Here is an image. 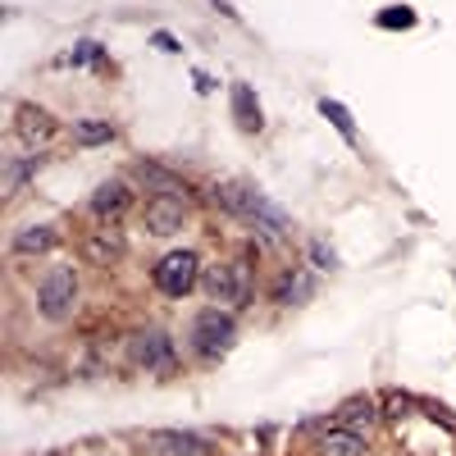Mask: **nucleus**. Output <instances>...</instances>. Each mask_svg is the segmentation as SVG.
<instances>
[{"instance_id":"22","label":"nucleus","mask_w":456,"mask_h":456,"mask_svg":"<svg viewBox=\"0 0 456 456\" xmlns=\"http://www.w3.org/2000/svg\"><path fill=\"white\" fill-rule=\"evenodd\" d=\"M151 42H156V46H160L165 55H178V51H183V46L174 42V37H169V32H156V37H151Z\"/></svg>"},{"instance_id":"19","label":"nucleus","mask_w":456,"mask_h":456,"mask_svg":"<svg viewBox=\"0 0 456 456\" xmlns=\"http://www.w3.org/2000/svg\"><path fill=\"white\" fill-rule=\"evenodd\" d=\"M37 160H42V156H28V160H10V165H5V192H19L23 178L37 174Z\"/></svg>"},{"instance_id":"11","label":"nucleus","mask_w":456,"mask_h":456,"mask_svg":"<svg viewBox=\"0 0 456 456\" xmlns=\"http://www.w3.org/2000/svg\"><path fill=\"white\" fill-rule=\"evenodd\" d=\"M19 137L28 142V146H46L51 137H55V119L46 110H37V105H19Z\"/></svg>"},{"instance_id":"6","label":"nucleus","mask_w":456,"mask_h":456,"mask_svg":"<svg viewBox=\"0 0 456 456\" xmlns=\"http://www.w3.org/2000/svg\"><path fill=\"white\" fill-rule=\"evenodd\" d=\"M128 361L142 370H169L174 365V338L165 329H137L128 338Z\"/></svg>"},{"instance_id":"8","label":"nucleus","mask_w":456,"mask_h":456,"mask_svg":"<svg viewBox=\"0 0 456 456\" xmlns=\"http://www.w3.org/2000/svg\"><path fill=\"white\" fill-rule=\"evenodd\" d=\"M183 224H187L183 197H151V201H146V228H151V233L169 238V233H178Z\"/></svg>"},{"instance_id":"13","label":"nucleus","mask_w":456,"mask_h":456,"mask_svg":"<svg viewBox=\"0 0 456 456\" xmlns=\"http://www.w3.org/2000/svg\"><path fill=\"white\" fill-rule=\"evenodd\" d=\"M320 456H365V438L356 434V429H329L324 438H320Z\"/></svg>"},{"instance_id":"21","label":"nucleus","mask_w":456,"mask_h":456,"mask_svg":"<svg viewBox=\"0 0 456 456\" xmlns=\"http://www.w3.org/2000/svg\"><path fill=\"white\" fill-rule=\"evenodd\" d=\"M379 28H415V10H406V5H393V10H384V14H379Z\"/></svg>"},{"instance_id":"15","label":"nucleus","mask_w":456,"mask_h":456,"mask_svg":"<svg viewBox=\"0 0 456 456\" xmlns=\"http://www.w3.org/2000/svg\"><path fill=\"white\" fill-rule=\"evenodd\" d=\"M133 174H137V178L151 187V192H156V197H183V192H187V187H183L169 169H160V165H146V160H142Z\"/></svg>"},{"instance_id":"2","label":"nucleus","mask_w":456,"mask_h":456,"mask_svg":"<svg viewBox=\"0 0 456 456\" xmlns=\"http://www.w3.org/2000/svg\"><path fill=\"white\" fill-rule=\"evenodd\" d=\"M233 338H238V324H233V315L219 311V306H210V311H201L192 320V347L206 361H219L228 347H233Z\"/></svg>"},{"instance_id":"10","label":"nucleus","mask_w":456,"mask_h":456,"mask_svg":"<svg viewBox=\"0 0 456 456\" xmlns=\"http://www.w3.org/2000/svg\"><path fill=\"white\" fill-rule=\"evenodd\" d=\"M83 256L92 260V265H114L124 256V233L114 224H101V228H92V238L83 242Z\"/></svg>"},{"instance_id":"14","label":"nucleus","mask_w":456,"mask_h":456,"mask_svg":"<svg viewBox=\"0 0 456 456\" xmlns=\"http://www.w3.org/2000/svg\"><path fill=\"white\" fill-rule=\"evenodd\" d=\"M233 119H238V128L242 133H256L265 119H260V101H256V92L247 87V83H233Z\"/></svg>"},{"instance_id":"3","label":"nucleus","mask_w":456,"mask_h":456,"mask_svg":"<svg viewBox=\"0 0 456 456\" xmlns=\"http://www.w3.org/2000/svg\"><path fill=\"white\" fill-rule=\"evenodd\" d=\"M73 306H78V279H73V270L55 265V270L42 279V288H37V311L60 324V320L73 315Z\"/></svg>"},{"instance_id":"16","label":"nucleus","mask_w":456,"mask_h":456,"mask_svg":"<svg viewBox=\"0 0 456 456\" xmlns=\"http://www.w3.org/2000/svg\"><path fill=\"white\" fill-rule=\"evenodd\" d=\"M55 247V228L51 224H32V228H19V238H14V251L19 256H42Z\"/></svg>"},{"instance_id":"7","label":"nucleus","mask_w":456,"mask_h":456,"mask_svg":"<svg viewBox=\"0 0 456 456\" xmlns=\"http://www.w3.org/2000/svg\"><path fill=\"white\" fill-rule=\"evenodd\" d=\"M146 452H156V456H206V438L183 434V429H151Z\"/></svg>"},{"instance_id":"1","label":"nucleus","mask_w":456,"mask_h":456,"mask_svg":"<svg viewBox=\"0 0 456 456\" xmlns=\"http://www.w3.org/2000/svg\"><path fill=\"white\" fill-rule=\"evenodd\" d=\"M219 197H224V206L233 210V215H242L247 224H256V233L260 238H270V242H283L288 238V215L265 197V192H256L251 183H228V187H219Z\"/></svg>"},{"instance_id":"12","label":"nucleus","mask_w":456,"mask_h":456,"mask_svg":"<svg viewBox=\"0 0 456 456\" xmlns=\"http://www.w3.org/2000/svg\"><path fill=\"white\" fill-rule=\"evenodd\" d=\"M315 292V279L306 274V270H288L279 283H274V301L279 306H297V301H306Z\"/></svg>"},{"instance_id":"5","label":"nucleus","mask_w":456,"mask_h":456,"mask_svg":"<svg viewBox=\"0 0 456 456\" xmlns=\"http://www.w3.org/2000/svg\"><path fill=\"white\" fill-rule=\"evenodd\" d=\"M197 279H201L197 251H169V256L156 265V288H160L165 297H187V292L197 288Z\"/></svg>"},{"instance_id":"18","label":"nucleus","mask_w":456,"mask_h":456,"mask_svg":"<svg viewBox=\"0 0 456 456\" xmlns=\"http://www.w3.org/2000/svg\"><path fill=\"white\" fill-rule=\"evenodd\" d=\"M320 114H324V119L342 133V137H347V142H356V124H352V114H347V105H338V101H320Z\"/></svg>"},{"instance_id":"4","label":"nucleus","mask_w":456,"mask_h":456,"mask_svg":"<svg viewBox=\"0 0 456 456\" xmlns=\"http://www.w3.org/2000/svg\"><path fill=\"white\" fill-rule=\"evenodd\" d=\"M206 292L215 301H224V306H242V301L251 297V270L242 260H224V265H210L206 270Z\"/></svg>"},{"instance_id":"9","label":"nucleus","mask_w":456,"mask_h":456,"mask_svg":"<svg viewBox=\"0 0 456 456\" xmlns=\"http://www.w3.org/2000/svg\"><path fill=\"white\" fill-rule=\"evenodd\" d=\"M128 206H133V192H128V183H119V178L101 183L96 192H92V215H96L101 224H114Z\"/></svg>"},{"instance_id":"17","label":"nucleus","mask_w":456,"mask_h":456,"mask_svg":"<svg viewBox=\"0 0 456 456\" xmlns=\"http://www.w3.org/2000/svg\"><path fill=\"white\" fill-rule=\"evenodd\" d=\"M110 137H114V128L101 124V119H78V124H73V142H78V146H101Z\"/></svg>"},{"instance_id":"20","label":"nucleus","mask_w":456,"mask_h":456,"mask_svg":"<svg viewBox=\"0 0 456 456\" xmlns=\"http://www.w3.org/2000/svg\"><path fill=\"white\" fill-rule=\"evenodd\" d=\"M342 420H347V429H356V425H374V406L370 402H347V411H342Z\"/></svg>"}]
</instances>
